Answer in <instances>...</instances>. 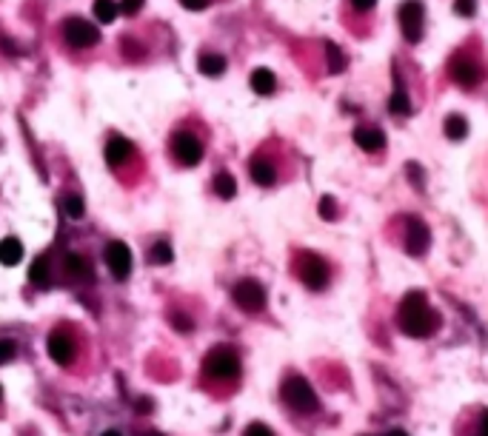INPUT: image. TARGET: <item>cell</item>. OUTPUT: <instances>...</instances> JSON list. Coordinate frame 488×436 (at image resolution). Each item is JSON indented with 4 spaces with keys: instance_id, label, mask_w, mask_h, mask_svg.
Returning <instances> with one entry per match:
<instances>
[{
    "instance_id": "cell-29",
    "label": "cell",
    "mask_w": 488,
    "mask_h": 436,
    "mask_svg": "<svg viewBox=\"0 0 488 436\" xmlns=\"http://www.w3.org/2000/svg\"><path fill=\"white\" fill-rule=\"evenodd\" d=\"M317 211H320L323 220H334V217H337V202H334V197H323Z\"/></svg>"
},
{
    "instance_id": "cell-40",
    "label": "cell",
    "mask_w": 488,
    "mask_h": 436,
    "mask_svg": "<svg viewBox=\"0 0 488 436\" xmlns=\"http://www.w3.org/2000/svg\"><path fill=\"white\" fill-rule=\"evenodd\" d=\"M140 436H163V433H157V430H146V433H140Z\"/></svg>"
},
{
    "instance_id": "cell-38",
    "label": "cell",
    "mask_w": 488,
    "mask_h": 436,
    "mask_svg": "<svg viewBox=\"0 0 488 436\" xmlns=\"http://www.w3.org/2000/svg\"><path fill=\"white\" fill-rule=\"evenodd\" d=\"M480 436H488V411H485V416H482V433Z\"/></svg>"
},
{
    "instance_id": "cell-28",
    "label": "cell",
    "mask_w": 488,
    "mask_h": 436,
    "mask_svg": "<svg viewBox=\"0 0 488 436\" xmlns=\"http://www.w3.org/2000/svg\"><path fill=\"white\" fill-rule=\"evenodd\" d=\"M15 354H18V345H15L12 340H0V365L12 362V360H15Z\"/></svg>"
},
{
    "instance_id": "cell-21",
    "label": "cell",
    "mask_w": 488,
    "mask_h": 436,
    "mask_svg": "<svg viewBox=\"0 0 488 436\" xmlns=\"http://www.w3.org/2000/svg\"><path fill=\"white\" fill-rule=\"evenodd\" d=\"M215 191H217V197L232 200V197L237 194V183H234V177H232L229 171H220V174L215 177Z\"/></svg>"
},
{
    "instance_id": "cell-3",
    "label": "cell",
    "mask_w": 488,
    "mask_h": 436,
    "mask_svg": "<svg viewBox=\"0 0 488 436\" xmlns=\"http://www.w3.org/2000/svg\"><path fill=\"white\" fill-rule=\"evenodd\" d=\"M206 374L215 379H234L240 374V357L229 345H217L206 357Z\"/></svg>"
},
{
    "instance_id": "cell-35",
    "label": "cell",
    "mask_w": 488,
    "mask_h": 436,
    "mask_svg": "<svg viewBox=\"0 0 488 436\" xmlns=\"http://www.w3.org/2000/svg\"><path fill=\"white\" fill-rule=\"evenodd\" d=\"M374 4H377V0H351V6H354V9H360V12H368Z\"/></svg>"
},
{
    "instance_id": "cell-11",
    "label": "cell",
    "mask_w": 488,
    "mask_h": 436,
    "mask_svg": "<svg viewBox=\"0 0 488 436\" xmlns=\"http://www.w3.org/2000/svg\"><path fill=\"white\" fill-rule=\"evenodd\" d=\"M448 74L460 83V86H474L477 80H480V66L471 60V57H465V54H457V57H451V66H448Z\"/></svg>"
},
{
    "instance_id": "cell-6",
    "label": "cell",
    "mask_w": 488,
    "mask_h": 436,
    "mask_svg": "<svg viewBox=\"0 0 488 436\" xmlns=\"http://www.w3.org/2000/svg\"><path fill=\"white\" fill-rule=\"evenodd\" d=\"M232 297L243 311H260L266 305V288L257 280H240L232 288Z\"/></svg>"
},
{
    "instance_id": "cell-15",
    "label": "cell",
    "mask_w": 488,
    "mask_h": 436,
    "mask_svg": "<svg viewBox=\"0 0 488 436\" xmlns=\"http://www.w3.org/2000/svg\"><path fill=\"white\" fill-rule=\"evenodd\" d=\"M63 274L69 280H89L91 277V265L80 254H66L63 257Z\"/></svg>"
},
{
    "instance_id": "cell-13",
    "label": "cell",
    "mask_w": 488,
    "mask_h": 436,
    "mask_svg": "<svg viewBox=\"0 0 488 436\" xmlns=\"http://www.w3.org/2000/svg\"><path fill=\"white\" fill-rule=\"evenodd\" d=\"M354 143H357L363 151H380V149L385 146V134H382L380 129H374V126H360V129L354 132Z\"/></svg>"
},
{
    "instance_id": "cell-24",
    "label": "cell",
    "mask_w": 488,
    "mask_h": 436,
    "mask_svg": "<svg viewBox=\"0 0 488 436\" xmlns=\"http://www.w3.org/2000/svg\"><path fill=\"white\" fill-rule=\"evenodd\" d=\"M388 108H392V115H412V100L403 88H397L392 94V100H388Z\"/></svg>"
},
{
    "instance_id": "cell-26",
    "label": "cell",
    "mask_w": 488,
    "mask_h": 436,
    "mask_svg": "<svg viewBox=\"0 0 488 436\" xmlns=\"http://www.w3.org/2000/svg\"><path fill=\"white\" fill-rule=\"evenodd\" d=\"M63 211H66L69 217H74V220H80V217L86 214L83 197H80V194H66V197H63Z\"/></svg>"
},
{
    "instance_id": "cell-22",
    "label": "cell",
    "mask_w": 488,
    "mask_h": 436,
    "mask_svg": "<svg viewBox=\"0 0 488 436\" xmlns=\"http://www.w3.org/2000/svg\"><path fill=\"white\" fill-rule=\"evenodd\" d=\"M326 57H329V71L331 74H340L343 69H346V54L340 52V46L337 43H326Z\"/></svg>"
},
{
    "instance_id": "cell-36",
    "label": "cell",
    "mask_w": 488,
    "mask_h": 436,
    "mask_svg": "<svg viewBox=\"0 0 488 436\" xmlns=\"http://www.w3.org/2000/svg\"><path fill=\"white\" fill-rule=\"evenodd\" d=\"M0 49H4L6 54H18V52H21V49H15V46L9 43V38H0Z\"/></svg>"
},
{
    "instance_id": "cell-7",
    "label": "cell",
    "mask_w": 488,
    "mask_h": 436,
    "mask_svg": "<svg viewBox=\"0 0 488 436\" xmlns=\"http://www.w3.org/2000/svg\"><path fill=\"white\" fill-rule=\"evenodd\" d=\"M300 280L312 288V291H323L329 285V265L323 257L317 254H306L300 263Z\"/></svg>"
},
{
    "instance_id": "cell-9",
    "label": "cell",
    "mask_w": 488,
    "mask_h": 436,
    "mask_svg": "<svg viewBox=\"0 0 488 436\" xmlns=\"http://www.w3.org/2000/svg\"><path fill=\"white\" fill-rule=\"evenodd\" d=\"M63 35H66V40H69L74 49H89V46H94L97 40H101V32H97L91 23L80 21V18H72V21L63 26Z\"/></svg>"
},
{
    "instance_id": "cell-1",
    "label": "cell",
    "mask_w": 488,
    "mask_h": 436,
    "mask_svg": "<svg viewBox=\"0 0 488 436\" xmlns=\"http://www.w3.org/2000/svg\"><path fill=\"white\" fill-rule=\"evenodd\" d=\"M400 328L409 337H431L440 328V316L429 308V299L423 291H409L400 302Z\"/></svg>"
},
{
    "instance_id": "cell-8",
    "label": "cell",
    "mask_w": 488,
    "mask_h": 436,
    "mask_svg": "<svg viewBox=\"0 0 488 436\" xmlns=\"http://www.w3.org/2000/svg\"><path fill=\"white\" fill-rule=\"evenodd\" d=\"M103 260H106V265H109L112 277L126 280V277L132 274V251H129V246H126V243H120V240L109 243V246H106Z\"/></svg>"
},
{
    "instance_id": "cell-31",
    "label": "cell",
    "mask_w": 488,
    "mask_h": 436,
    "mask_svg": "<svg viewBox=\"0 0 488 436\" xmlns=\"http://www.w3.org/2000/svg\"><path fill=\"white\" fill-rule=\"evenodd\" d=\"M454 12L471 18V15L477 12V4H474V0H454Z\"/></svg>"
},
{
    "instance_id": "cell-41",
    "label": "cell",
    "mask_w": 488,
    "mask_h": 436,
    "mask_svg": "<svg viewBox=\"0 0 488 436\" xmlns=\"http://www.w3.org/2000/svg\"><path fill=\"white\" fill-rule=\"evenodd\" d=\"M103 436H120V433H118V430H106Z\"/></svg>"
},
{
    "instance_id": "cell-30",
    "label": "cell",
    "mask_w": 488,
    "mask_h": 436,
    "mask_svg": "<svg viewBox=\"0 0 488 436\" xmlns=\"http://www.w3.org/2000/svg\"><path fill=\"white\" fill-rule=\"evenodd\" d=\"M169 319H171V325H174L177 331H191V328H194V322H191L186 314H180V311H174Z\"/></svg>"
},
{
    "instance_id": "cell-18",
    "label": "cell",
    "mask_w": 488,
    "mask_h": 436,
    "mask_svg": "<svg viewBox=\"0 0 488 436\" xmlns=\"http://www.w3.org/2000/svg\"><path fill=\"white\" fill-rule=\"evenodd\" d=\"M274 86H277L274 71H268V69H254V71H251V88H254L257 94H271Z\"/></svg>"
},
{
    "instance_id": "cell-16",
    "label": "cell",
    "mask_w": 488,
    "mask_h": 436,
    "mask_svg": "<svg viewBox=\"0 0 488 436\" xmlns=\"http://www.w3.org/2000/svg\"><path fill=\"white\" fill-rule=\"evenodd\" d=\"M251 180H254L257 185H274L277 171H274V166H271L268 160L254 157V160H251Z\"/></svg>"
},
{
    "instance_id": "cell-12",
    "label": "cell",
    "mask_w": 488,
    "mask_h": 436,
    "mask_svg": "<svg viewBox=\"0 0 488 436\" xmlns=\"http://www.w3.org/2000/svg\"><path fill=\"white\" fill-rule=\"evenodd\" d=\"M49 357L57 362V365H69L74 360V340L63 331H55L49 337Z\"/></svg>"
},
{
    "instance_id": "cell-37",
    "label": "cell",
    "mask_w": 488,
    "mask_h": 436,
    "mask_svg": "<svg viewBox=\"0 0 488 436\" xmlns=\"http://www.w3.org/2000/svg\"><path fill=\"white\" fill-rule=\"evenodd\" d=\"M137 411L140 413H149L152 411V399H137Z\"/></svg>"
},
{
    "instance_id": "cell-25",
    "label": "cell",
    "mask_w": 488,
    "mask_h": 436,
    "mask_svg": "<svg viewBox=\"0 0 488 436\" xmlns=\"http://www.w3.org/2000/svg\"><path fill=\"white\" fill-rule=\"evenodd\" d=\"M171 257H174V254H171V246H169L166 240L154 243V246H152V251H149V260H152L154 265H169V263H171Z\"/></svg>"
},
{
    "instance_id": "cell-19",
    "label": "cell",
    "mask_w": 488,
    "mask_h": 436,
    "mask_svg": "<svg viewBox=\"0 0 488 436\" xmlns=\"http://www.w3.org/2000/svg\"><path fill=\"white\" fill-rule=\"evenodd\" d=\"M198 69L206 74V77H220L226 71V57L223 54H203Z\"/></svg>"
},
{
    "instance_id": "cell-32",
    "label": "cell",
    "mask_w": 488,
    "mask_h": 436,
    "mask_svg": "<svg viewBox=\"0 0 488 436\" xmlns=\"http://www.w3.org/2000/svg\"><path fill=\"white\" fill-rule=\"evenodd\" d=\"M243 436H274V433H271V428H266L263 422H254V425H249V428H246V433H243Z\"/></svg>"
},
{
    "instance_id": "cell-14",
    "label": "cell",
    "mask_w": 488,
    "mask_h": 436,
    "mask_svg": "<svg viewBox=\"0 0 488 436\" xmlns=\"http://www.w3.org/2000/svg\"><path fill=\"white\" fill-rule=\"evenodd\" d=\"M132 154H135V149H132V143L126 137H112L109 146H106V163L109 166H123Z\"/></svg>"
},
{
    "instance_id": "cell-10",
    "label": "cell",
    "mask_w": 488,
    "mask_h": 436,
    "mask_svg": "<svg viewBox=\"0 0 488 436\" xmlns=\"http://www.w3.org/2000/svg\"><path fill=\"white\" fill-rule=\"evenodd\" d=\"M429 243H431V234H429V226L423 220H409V229H406V248L412 257H420L429 251Z\"/></svg>"
},
{
    "instance_id": "cell-23",
    "label": "cell",
    "mask_w": 488,
    "mask_h": 436,
    "mask_svg": "<svg viewBox=\"0 0 488 436\" xmlns=\"http://www.w3.org/2000/svg\"><path fill=\"white\" fill-rule=\"evenodd\" d=\"M446 134H448L451 140H463V137L468 134V123H465V117H460V115H448V117H446Z\"/></svg>"
},
{
    "instance_id": "cell-39",
    "label": "cell",
    "mask_w": 488,
    "mask_h": 436,
    "mask_svg": "<svg viewBox=\"0 0 488 436\" xmlns=\"http://www.w3.org/2000/svg\"><path fill=\"white\" fill-rule=\"evenodd\" d=\"M388 436H409V433H406V430H392Z\"/></svg>"
},
{
    "instance_id": "cell-2",
    "label": "cell",
    "mask_w": 488,
    "mask_h": 436,
    "mask_svg": "<svg viewBox=\"0 0 488 436\" xmlns=\"http://www.w3.org/2000/svg\"><path fill=\"white\" fill-rule=\"evenodd\" d=\"M280 394H283V399H285L291 408L300 411V413H314V411L320 408V399H317L314 388H312L303 377H288V379L283 382Z\"/></svg>"
},
{
    "instance_id": "cell-33",
    "label": "cell",
    "mask_w": 488,
    "mask_h": 436,
    "mask_svg": "<svg viewBox=\"0 0 488 436\" xmlns=\"http://www.w3.org/2000/svg\"><path fill=\"white\" fill-rule=\"evenodd\" d=\"M143 9V0H123L120 4V12H126V15H137Z\"/></svg>"
},
{
    "instance_id": "cell-27",
    "label": "cell",
    "mask_w": 488,
    "mask_h": 436,
    "mask_svg": "<svg viewBox=\"0 0 488 436\" xmlns=\"http://www.w3.org/2000/svg\"><path fill=\"white\" fill-rule=\"evenodd\" d=\"M29 280H32L35 285L49 282V260H46V257H38V260L32 263V268H29Z\"/></svg>"
},
{
    "instance_id": "cell-5",
    "label": "cell",
    "mask_w": 488,
    "mask_h": 436,
    "mask_svg": "<svg viewBox=\"0 0 488 436\" xmlns=\"http://www.w3.org/2000/svg\"><path fill=\"white\" fill-rule=\"evenodd\" d=\"M171 154L177 157L180 166H198L203 160V146H200V140L194 137V134L177 132L171 137Z\"/></svg>"
},
{
    "instance_id": "cell-34",
    "label": "cell",
    "mask_w": 488,
    "mask_h": 436,
    "mask_svg": "<svg viewBox=\"0 0 488 436\" xmlns=\"http://www.w3.org/2000/svg\"><path fill=\"white\" fill-rule=\"evenodd\" d=\"M180 4H183L186 9H191V12H200V9L209 6V0H180Z\"/></svg>"
},
{
    "instance_id": "cell-4",
    "label": "cell",
    "mask_w": 488,
    "mask_h": 436,
    "mask_svg": "<svg viewBox=\"0 0 488 436\" xmlns=\"http://www.w3.org/2000/svg\"><path fill=\"white\" fill-rule=\"evenodd\" d=\"M423 15H426V9H423L420 0H406V4L400 6L397 18H400L403 38L409 43H420V38H423Z\"/></svg>"
},
{
    "instance_id": "cell-20",
    "label": "cell",
    "mask_w": 488,
    "mask_h": 436,
    "mask_svg": "<svg viewBox=\"0 0 488 436\" xmlns=\"http://www.w3.org/2000/svg\"><path fill=\"white\" fill-rule=\"evenodd\" d=\"M120 15V6L115 0H94V18L101 23H115Z\"/></svg>"
},
{
    "instance_id": "cell-17",
    "label": "cell",
    "mask_w": 488,
    "mask_h": 436,
    "mask_svg": "<svg viewBox=\"0 0 488 436\" xmlns=\"http://www.w3.org/2000/svg\"><path fill=\"white\" fill-rule=\"evenodd\" d=\"M21 260H23V246H21V240H15V237L0 240V263H4V265H18Z\"/></svg>"
}]
</instances>
